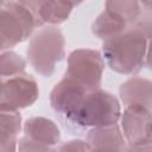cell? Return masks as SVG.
<instances>
[{
    "mask_svg": "<svg viewBox=\"0 0 152 152\" xmlns=\"http://www.w3.org/2000/svg\"><path fill=\"white\" fill-rule=\"evenodd\" d=\"M147 39L132 25L122 33L103 40L102 57L106 65L118 74L134 75L146 61Z\"/></svg>",
    "mask_w": 152,
    "mask_h": 152,
    "instance_id": "obj_1",
    "label": "cell"
},
{
    "mask_svg": "<svg viewBox=\"0 0 152 152\" xmlns=\"http://www.w3.org/2000/svg\"><path fill=\"white\" fill-rule=\"evenodd\" d=\"M64 46V36L56 25L42 27L30 39L26 52L28 63L39 75L50 77L65 56Z\"/></svg>",
    "mask_w": 152,
    "mask_h": 152,
    "instance_id": "obj_2",
    "label": "cell"
},
{
    "mask_svg": "<svg viewBox=\"0 0 152 152\" xmlns=\"http://www.w3.org/2000/svg\"><path fill=\"white\" fill-rule=\"evenodd\" d=\"M119 100L109 91L97 88L87 94L78 109L68 119L80 127H101L118 124L121 118Z\"/></svg>",
    "mask_w": 152,
    "mask_h": 152,
    "instance_id": "obj_3",
    "label": "cell"
},
{
    "mask_svg": "<svg viewBox=\"0 0 152 152\" xmlns=\"http://www.w3.org/2000/svg\"><path fill=\"white\" fill-rule=\"evenodd\" d=\"M36 27L38 25L32 13L18 0H8L1 6V50H10L27 39Z\"/></svg>",
    "mask_w": 152,
    "mask_h": 152,
    "instance_id": "obj_4",
    "label": "cell"
},
{
    "mask_svg": "<svg viewBox=\"0 0 152 152\" xmlns=\"http://www.w3.org/2000/svg\"><path fill=\"white\" fill-rule=\"evenodd\" d=\"M102 53L93 49L74 50L68 57L65 76L71 77L89 91L100 88L104 69Z\"/></svg>",
    "mask_w": 152,
    "mask_h": 152,
    "instance_id": "obj_5",
    "label": "cell"
},
{
    "mask_svg": "<svg viewBox=\"0 0 152 152\" xmlns=\"http://www.w3.org/2000/svg\"><path fill=\"white\" fill-rule=\"evenodd\" d=\"M39 97L36 80L25 72L4 78L1 82L0 108L6 112H19L30 107Z\"/></svg>",
    "mask_w": 152,
    "mask_h": 152,
    "instance_id": "obj_6",
    "label": "cell"
},
{
    "mask_svg": "<svg viewBox=\"0 0 152 152\" xmlns=\"http://www.w3.org/2000/svg\"><path fill=\"white\" fill-rule=\"evenodd\" d=\"M120 121L131 150H152L150 141L152 110L141 106H128L121 114Z\"/></svg>",
    "mask_w": 152,
    "mask_h": 152,
    "instance_id": "obj_7",
    "label": "cell"
},
{
    "mask_svg": "<svg viewBox=\"0 0 152 152\" xmlns=\"http://www.w3.org/2000/svg\"><path fill=\"white\" fill-rule=\"evenodd\" d=\"M61 140L57 125L46 118H30L24 124V137L18 141L20 151H48L52 150Z\"/></svg>",
    "mask_w": 152,
    "mask_h": 152,
    "instance_id": "obj_8",
    "label": "cell"
},
{
    "mask_svg": "<svg viewBox=\"0 0 152 152\" xmlns=\"http://www.w3.org/2000/svg\"><path fill=\"white\" fill-rule=\"evenodd\" d=\"M89 90L72 80L69 76H64L50 93V104L59 114H63L69 119L81 106Z\"/></svg>",
    "mask_w": 152,
    "mask_h": 152,
    "instance_id": "obj_9",
    "label": "cell"
},
{
    "mask_svg": "<svg viewBox=\"0 0 152 152\" xmlns=\"http://www.w3.org/2000/svg\"><path fill=\"white\" fill-rule=\"evenodd\" d=\"M34 17L38 27L43 25H58L71 14L74 6L64 0H18Z\"/></svg>",
    "mask_w": 152,
    "mask_h": 152,
    "instance_id": "obj_10",
    "label": "cell"
},
{
    "mask_svg": "<svg viewBox=\"0 0 152 152\" xmlns=\"http://www.w3.org/2000/svg\"><path fill=\"white\" fill-rule=\"evenodd\" d=\"M119 94L125 107L141 106L152 110V81L134 76L120 86Z\"/></svg>",
    "mask_w": 152,
    "mask_h": 152,
    "instance_id": "obj_11",
    "label": "cell"
},
{
    "mask_svg": "<svg viewBox=\"0 0 152 152\" xmlns=\"http://www.w3.org/2000/svg\"><path fill=\"white\" fill-rule=\"evenodd\" d=\"M87 141L93 150H125L127 144L122 129L116 124L91 128L87 134Z\"/></svg>",
    "mask_w": 152,
    "mask_h": 152,
    "instance_id": "obj_12",
    "label": "cell"
},
{
    "mask_svg": "<svg viewBox=\"0 0 152 152\" xmlns=\"http://www.w3.org/2000/svg\"><path fill=\"white\" fill-rule=\"evenodd\" d=\"M21 129V115L19 112L1 110L0 151L10 152L18 148V134Z\"/></svg>",
    "mask_w": 152,
    "mask_h": 152,
    "instance_id": "obj_13",
    "label": "cell"
},
{
    "mask_svg": "<svg viewBox=\"0 0 152 152\" xmlns=\"http://www.w3.org/2000/svg\"><path fill=\"white\" fill-rule=\"evenodd\" d=\"M129 26L131 25H128L122 19L115 17L114 14L104 10L93 23L91 31L97 38L102 40H107L109 38H113L122 33Z\"/></svg>",
    "mask_w": 152,
    "mask_h": 152,
    "instance_id": "obj_14",
    "label": "cell"
},
{
    "mask_svg": "<svg viewBox=\"0 0 152 152\" xmlns=\"http://www.w3.org/2000/svg\"><path fill=\"white\" fill-rule=\"evenodd\" d=\"M106 11L132 25L141 13L139 0H106Z\"/></svg>",
    "mask_w": 152,
    "mask_h": 152,
    "instance_id": "obj_15",
    "label": "cell"
},
{
    "mask_svg": "<svg viewBox=\"0 0 152 152\" xmlns=\"http://www.w3.org/2000/svg\"><path fill=\"white\" fill-rule=\"evenodd\" d=\"M26 66L25 59L14 51L4 50L0 56V74L1 78H8L24 72Z\"/></svg>",
    "mask_w": 152,
    "mask_h": 152,
    "instance_id": "obj_16",
    "label": "cell"
},
{
    "mask_svg": "<svg viewBox=\"0 0 152 152\" xmlns=\"http://www.w3.org/2000/svg\"><path fill=\"white\" fill-rule=\"evenodd\" d=\"M132 26L135 27L147 40H152V10H146L140 13Z\"/></svg>",
    "mask_w": 152,
    "mask_h": 152,
    "instance_id": "obj_17",
    "label": "cell"
},
{
    "mask_svg": "<svg viewBox=\"0 0 152 152\" xmlns=\"http://www.w3.org/2000/svg\"><path fill=\"white\" fill-rule=\"evenodd\" d=\"M59 151H90L93 150L91 146L88 144V141L82 140H70L64 144H62L59 147H57Z\"/></svg>",
    "mask_w": 152,
    "mask_h": 152,
    "instance_id": "obj_18",
    "label": "cell"
},
{
    "mask_svg": "<svg viewBox=\"0 0 152 152\" xmlns=\"http://www.w3.org/2000/svg\"><path fill=\"white\" fill-rule=\"evenodd\" d=\"M145 64L148 66L150 70H152V40H150V43L147 45V52H146Z\"/></svg>",
    "mask_w": 152,
    "mask_h": 152,
    "instance_id": "obj_19",
    "label": "cell"
},
{
    "mask_svg": "<svg viewBox=\"0 0 152 152\" xmlns=\"http://www.w3.org/2000/svg\"><path fill=\"white\" fill-rule=\"evenodd\" d=\"M139 2H140L146 10H152V0H139Z\"/></svg>",
    "mask_w": 152,
    "mask_h": 152,
    "instance_id": "obj_20",
    "label": "cell"
},
{
    "mask_svg": "<svg viewBox=\"0 0 152 152\" xmlns=\"http://www.w3.org/2000/svg\"><path fill=\"white\" fill-rule=\"evenodd\" d=\"M64 1H66V2H69V4H71L72 6H76V5H78V4H81L83 0H64Z\"/></svg>",
    "mask_w": 152,
    "mask_h": 152,
    "instance_id": "obj_21",
    "label": "cell"
},
{
    "mask_svg": "<svg viewBox=\"0 0 152 152\" xmlns=\"http://www.w3.org/2000/svg\"><path fill=\"white\" fill-rule=\"evenodd\" d=\"M150 141L152 142V121H151V126H150Z\"/></svg>",
    "mask_w": 152,
    "mask_h": 152,
    "instance_id": "obj_22",
    "label": "cell"
}]
</instances>
